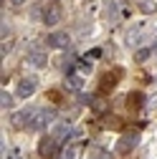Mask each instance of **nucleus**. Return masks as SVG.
<instances>
[{
  "label": "nucleus",
  "mask_w": 157,
  "mask_h": 159,
  "mask_svg": "<svg viewBox=\"0 0 157 159\" xmlns=\"http://www.w3.org/2000/svg\"><path fill=\"white\" fill-rule=\"evenodd\" d=\"M53 119H56V109H36V116H33L28 131H41V129H46L48 124H53Z\"/></svg>",
  "instance_id": "obj_1"
},
{
  "label": "nucleus",
  "mask_w": 157,
  "mask_h": 159,
  "mask_svg": "<svg viewBox=\"0 0 157 159\" xmlns=\"http://www.w3.org/2000/svg\"><path fill=\"white\" fill-rule=\"evenodd\" d=\"M58 139L56 136H46V139H41V144H38V154H41L43 159H61L58 157Z\"/></svg>",
  "instance_id": "obj_2"
},
{
  "label": "nucleus",
  "mask_w": 157,
  "mask_h": 159,
  "mask_svg": "<svg viewBox=\"0 0 157 159\" xmlns=\"http://www.w3.org/2000/svg\"><path fill=\"white\" fill-rule=\"evenodd\" d=\"M46 46H48V48L64 51V48L71 46V35H69L66 30H53V33H48V38H46Z\"/></svg>",
  "instance_id": "obj_3"
},
{
  "label": "nucleus",
  "mask_w": 157,
  "mask_h": 159,
  "mask_svg": "<svg viewBox=\"0 0 157 159\" xmlns=\"http://www.w3.org/2000/svg\"><path fill=\"white\" fill-rule=\"evenodd\" d=\"M33 116H36V109H23V111H18L10 116V124L13 129H31V121H33Z\"/></svg>",
  "instance_id": "obj_4"
},
{
  "label": "nucleus",
  "mask_w": 157,
  "mask_h": 159,
  "mask_svg": "<svg viewBox=\"0 0 157 159\" xmlns=\"http://www.w3.org/2000/svg\"><path fill=\"white\" fill-rule=\"evenodd\" d=\"M122 76H124V73H122V68H112L109 73H104V76H102V81H99L102 93H109V91H112L117 84L122 81Z\"/></svg>",
  "instance_id": "obj_5"
},
{
  "label": "nucleus",
  "mask_w": 157,
  "mask_h": 159,
  "mask_svg": "<svg viewBox=\"0 0 157 159\" xmlns=\"http://www.w3.org/2000/svg\"><path fill=\"white\" fill-rule=\"evenodd\" d=\"M36 89H38V78H36V76H28V78H23V81L18 84L15 96H18V98H28V96L36 93Z\"/></svg>",
  "instance_id": "obj_6"
},
{
  "label": "nucleus",
  "mask_w": 157,
  "mask_h": 159,
  "mask_svg": "<svg viewBox=\"0 0 157 159\" xmlns=\"http://www.w3.org/2000/svg\"><path fill=\"white\" fill-rule=\"evenodd\" d=\"M43 23L51 28V25H56L58 20H61V5H58V3H51V5H46L43 8Z\"/></svg>",
  "instance_id": "obj_7"
},
{
  "label": "nucleus",
  "mask_w": 157,
  "mask_h": 159,
  "mask_svg": "<svg viewBox=\"0 0 157 159\" xmlns=\"http://www.w3.org/2000/svg\"><path fill=\"white\" fill-rule=\"evenodd\" d=\"M137 144H140V134H137V131H132V134L122 136L119 142H117V149H119V154H129Z\"/></svg>",
  "instance_id": "obj_8"
},
{
  "label": "nucleus",
  "mask_w": 157,
  "mask_h": 159,
  "mask_svg": "<svg viewBox=\"0 0 157 159\" xmlns=\"http://www.w3.org/2000/svg\"><path fill=\"white\" fill-rule=\"evenodd\" d=\"M53 136H56L61 144H66L71 136H76V131H74V126H69V124H61V126H56V129H53Z\"/></svg>",
  "instance_id": "obj_9"
},
{
  "label": "nucleus",
  "mask_w": 157,
  "mask_h": 159,
  "mask_svg": "<svg viewBox=\"0 0 157 159\" xmlns=\"http://www.w3.org/2000/svg\"><path fill=\"white\" fill-rule=\"evenodd\" d=\"M28 63H31L33 68H46L48 58H46L43 51H31V53H28Z\"/></svg>",
  "instance_id": "obj_10"
},
{
  "label": "nucleus",
  "mask_w": 157,
  "mask_h": 159,
  "mask_svg": "<svg viewBox=\"0 0 157 159\" xmlns=\"http://www.w3.org/2000/svg\"><path fill=\"white\" fill-rule=\"evenodd\" d=\"M61 159H81V147H66L64 149V154H61Z\"/></svg>",
  "instance_id": "obj_11"
},
{
  "label": "nucleus",
  "mask_w": 157,
  "mask_h": 159,
  "mask_svg": "<svg viewBox=\"0 0 157 159\" xmlns=\"http://www.w3.org/2000/svg\"><path fill=\"white\" fill-rule=\"evenodd\" d=\"M66 86H69V91H78L81 89V78L74 73H66Z\"/></svg>",
  "instance_id": "obj_12"
},
{
  "label": "nucleus",
  "mask_w": 157,
  "mask_h": 159,
  "mask_svg": "<svg viewBox=\"0 0 157 159\" xmlns=\"http://www.w3.org/2000/svg\"><path fill=\"white\" fill-rule=\"evenodd\" d=\"M89 159H114V154L107 152V149H102V147H96V149H91V157Z\"/></svg>",
  "instance_id": "obj_13"
},
{
  "label": "nucleus",
  "mask_w": 157,
  "mask_h": 159,
  "mask_svg": "<svg viewBox=\"0 0 157 159\" xmlns=\"http://www.w3.org/2000/svg\"><path fill=\"white\" fill-rule=\"evenodd\" d=\"M124 104H127L129 109H140V104H142V93H129Z\"/></svg>",
  "instance_id": "obj_14"
},
{
  "label": "nucleus",
  "mask_w": 157,
  "mask_h": 159,
  "mask_svg": "<svg viewBox=\"0 0 157 159\" xmlns=\"http://www.w3.org/2000/svg\"><path fill=\"white\" fill-rule=\"evenodd\" d=\"M140 33H142V25H134V28H132V33L127 35V43H129V46H134L137 41H140Z\"/></svg>",
  "instance_id": "obj_15"
},
{
  "label": "nucleus",
  "mask_w": 157,
  "mask_h": 159,
  "mask_svg": "<svg viewBox=\"0 0 157 159\" xmlns=\"http://www.w3.org/2000/svg\"><path fill=\"white\" fill-rule=\"evenodd\" d=\"M0 106H3V109H13V96L3 89V93H0Z\"/></svg>",
  "instance_id": "obj_16"
},
{
  "label": "nucleus",
  "mask_w": 157,
  "mask_h": 159,
  "mask_svg": "<svg viewBox=\"0 0 157 159\" xmlns=\"http://www.w3.org/2000/svg\"><path fill=\"white\" fill-rule=\"evenodd\" d=\"M150 56H152V48H140V51L134 53V58H137V61H140V63H145V61H147Z\"/></svg>",
  "instance_id": "obj_17"
},
{
  "label": "nucleus",
  "mask_w": 157,
  "mask_h": 159,
  "mask_svg": "<svg viewBox=\"0 0 157 159\" xmlns=\"http://www.w3.org/2000/svg\"><path fill=\"white\" fill-rule=\"evenodd\" d=\"M104 124H107V126H114V129H122V119H119V116H112V114H109V116L104 119Z\"/></svg>",
  "instance_id": "obj_18"
},
{
  "label": "nucleus",
  "mask_w": 157,
  "mask_h": 159,
  "mask_svg": "<svg viewBox=\"0 0 157 159\" xmlns=\"http://www.w3.org/2000/svg\"><path fill=\"white\" fill-rule=\"evenodd\" d=\"M91 61H94V58H89V61H86V58L78 61V71H81V73H91Z\"/></svg>",
  "instance_id": "obj_19"
},
{
  "label": "nucleus",
  "mask_w": 157,
  "mask_h": 159,
  "mask_svg": "<svg viewBox=\"0 0 157 159\" xmlns=\"http://www.w3.org/2000/svg\"><path fill=\"white\" fill-rule=\"evenodd\" d=\"M5 159H23V154H21V149H10Z\"/></svg>",
  "instance_id": "obj_20"
},
{
  "label": "nucleus",
  "mask_w": 157,
  "mask_h": 159,
  "mask_svg": "<svg viewBox=\"0 0 157 159\" xmlns=\"http://www.w3.org/2000/svg\"><path fill=\"white\" fill-rule=\"evenodd\" d=\"M10 46H13L10 38H8V41H3V56H5V53H10Z\"/></svg>",
  "instance_id": "obj_21"
},
{
  "label": "nucleus",
  "mask_w": 157,
  "mask_h": 159,
  "mask_svg": "<svg viewBox=\"0 0 157 159\" xmlns=\"http://www.w3.org/2000/svg\"><path fill=\"white\" fill-rule=\"evenodd\" d=\"M99 56H102V48H94V51L89 53V58H99Z\"/></svg>",
  "instance_id": "obj_22"
},
{
  "label": "nucleus",
  "mask_w": 157,
  "mask_h": 159,
  "mask_svg": "<svg viewBox=\"0 0 157 159\" xmlns=\"http://www.w3.org/2000/svg\"><path fill=\"white\" fill-rule=\"evenodd\" d=\"M10 3H13V5H23L26 0H10Z\"/></svg>",
  "instance_id": "obj_23"
}]
</instances>
